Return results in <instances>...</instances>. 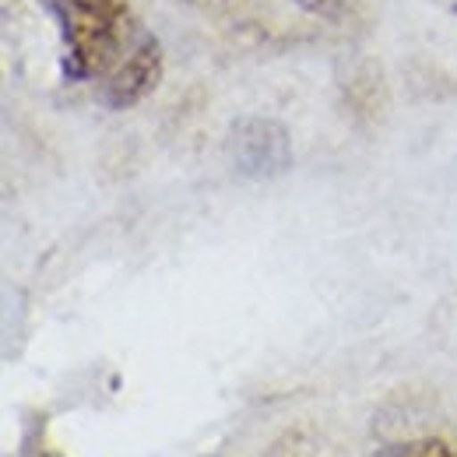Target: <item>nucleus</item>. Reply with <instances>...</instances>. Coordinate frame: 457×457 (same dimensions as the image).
<instances>
[{
	"label": "nucleus",
	"instance_id": "obj_1",
	"mask_svg": "<svg viewBox=\"0 0 457 457\" xmlns=\"http://www.w3.org/2000/svg\"><path fill=\"white\" fill-rule=\"evenodd\" d=\"M60 36V74L71 85L106 81L137 43L130 0H50Z\"/></svg>",
	"mask_w": 457,
	"mask_h": 457
},
{
	"label": "nucleus",
	"instance_id": "obj_2",
	"mask_svg": "<svg viewBox=\"0 0 457 457\" xmlns=\"http://www.w3.org/2000/svg\"><path fill=\"white\" fill-rule=\"evenodd\" d=\"M226 159L243 179H278L292 166V137L282 120L239 116L226 134Z\"/></svg>",
	"mask_w": 457,
	"mask_h": 457
},
{
	"label": "nucleus",
	"instance_id": "obj_3",
	"mask_svg": "<svg viewBox=\"0 0 457 457\" xmlns=\"http://www.w3.org/2000/svg\"><path fill=\"white\" fill-rule=\"evenodd\" d=\"M159 81H162V46L155 36L141 32L137 43L130 46V54L120 60L113 74L103 81L99 99L110 110H130V106L145 103Z\"/></svg>",
	"mask_w": 457,
	"mask_h": 457
},
{
	"label": "nucleus",
	"instance_id": "obj_4",
	"mask_svg": "<svg viewBox=\"0 0 457 457\" xmlns=\"http://www.w3.org/2000/svg\"><path fill=\"white\" fill-rule=\"evenodd\" d=\"M377 457H457V444L447 436H411L387 444Z\"/></svg>",
	"mask_w": 457,
	"mask_h": 457
},
{
	"label": "nucleus",
	"instance_id": "obj_5",
	"mask_svg": "<svg viewBox=\"0 0 457 457\" xmlns=\"http://www.w3.org/2000/svg\"><path fill=\"white\" fill-rule=\"evenodd\" d=\"M292 4L328 25H348L362 14V0H292Z\"/></svg>",
	"mask_w": 457,
	"mask_h": 457
},
{
	"label": "nucleus",
	"instance_id": "obj_6",
	"mask_svg": "<svg viewBox=\"0 0 457 457\" xmlns=\"http://www.w3.org/2000/svg\"><path fill=\"white\" fill-rule=\"evenodd\" d=\"M183 4H190L204 14H219V18H243L261 7V0H183Z\"/></svg>",
	"mask_w": 457,
	"mask_h": 457
}]
</instances>
